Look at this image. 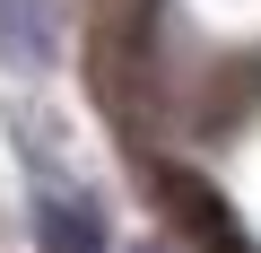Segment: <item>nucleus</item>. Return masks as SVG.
<instances>
[{"instance_id":"obj_1","label":"nucleus","mask_w":261,"mask_h":253,"mask_svg":"<svg viewBox=\"0 0 261 253\" xmlns=\"http://www.w3.org/2000/svg\"><path fill=\"white\" fill-rule=\"evenodd\" d=\"M148 183H157L166 218H174V227H183V236H192L200 253H261V244H252V227H244V218L226 210V192H218L209 175H192V166H157Z\"/></svg>"},{"instance_id":"obj_3","label":"nucleus","mask_w":261,"mask_h":253,"mask_svg":"<svg viewBox=\"0 0 261 253\" xmlns=\"http://www.w3.org/2000/svg\"><path fill=\"white\" fill-rule=\"evenodd\" d=\"M0 61L18 70L53 61V0H0Z\"/></svg>"},{"instance_id":"obj_2","label":"nucleus","mask_w":261,"mask_h":253,"mask_svg":"<svg viewBox=\"0 0 261 253\" xmlns=\"http://www.w3.org/2000/svg\"><path fill=\"white\" fill-rule=\"evenodd\" d=\"M35 244L44 253H105V210L70 201V192H44L35 201Z\"/></svg>"}]
</instances>
